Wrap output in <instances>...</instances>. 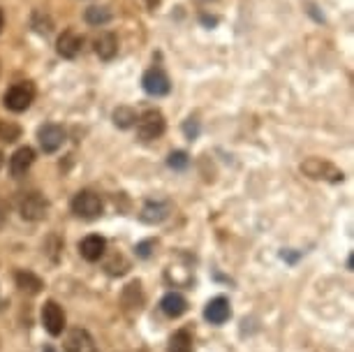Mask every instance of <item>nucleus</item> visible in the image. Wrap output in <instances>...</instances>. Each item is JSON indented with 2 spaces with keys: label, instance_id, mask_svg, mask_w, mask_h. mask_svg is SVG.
Here are the masks:
<instances>
[{
  "label": "nucleus",
  "instance_id": "9b49d317",
  "mask_svg": "<svg viewBox=\"0 0 354 352\" xmlns=\"http://www.w3.org/2000/svg\"><path fill=\"white\" fill-rule=\"evenodd\" d=\"M230 313H232V308H230V302H227L225 297L213 299V302L206 304V308H204V317L209 322H213V324L227 322V320H230Z\"/></svg>",
  "mask_w": 354,
  "mask_h": 352
},
{
  "label": "nucleus",
  "instance_id": "423d86ee",
  "mask_svg": "<svg viewBox=\"0 0 354 352\" xmlns=\"http://www.w3.org/2000/svg\"><path fill=\"white\" fill-rule=\"evenodd\" d=\"M301 169L310 178H329V181H343V172H338L331 163L319 160V158H308V160L301 165Z\"/></svg>",
  "mask_w": 354,
  "mask_h": 352
},
{
  "label": "nucleus",
  "instance_id": "dca6fc26",
  "mask_svg": "<svg viewBox=\"0 0 354 352\" xmlns=\"http://www.w3.org/2000/svg\"><path fill=\"white\" fill-rule=\"evenodd\" d=\"M95 54L102 58V61H111V58L118 54V39L113 33H100L95 39Z\"/></svg>",
  "mask_w": 354,
  "mask_h": 352
},
{
  "label": "nucleus",
  "instance_id": "2eb2a0df",
  "mask_svg": "<svg viewBox=\"0 0 354 352\" xmlns=\"http://www.w3.org/2000/svg\"><path fill=\"white\" fill-rule=\"evenodd\" d=\"M160 308H162V313L169 317H181L185 311H188V302H185V297L178 295V292H169V295L162 297Z\"/></svg>",
  "mask_w": 354,
  "mask_h": 352
},
{
  "label": "nucleus",
  "instance_id": "c756f323",
  "mask_svg": "<svg viewBox=\"0 0 354 352\" xmlns=\"http://www.w3.org/2000/svg\"><path fill=\"white\" fill-rule=\"evenodd\" d=\"M0 167H3V154H0Z\"/></svg>",
  "mask_w": 354,
  "mask_h": 352
},
{
  "label": "nucleus",
  "instance_id": "f3484780",
  "mask_svg": "<svg viewBox=\"0 0 354 352\" xmlns=\"http://www.w3.org/2000/svg\"><path fill=\"white\" fill-rule=\"evenodd\" d=\"M15 281H17V288L21 292H28V295H37V292H42V288H44L42 278L35 276L32 271H26V269L17 271Z\"/></svg>",
  "mask_w": 354,
  "mask_h": 352
},
{
  "label": "nucleus",
  "instance_id": "9d476101",
  "mask_svg": "<svg viewBox=\"0 0 354 352\" xmlns=\"http://www.w3.org/2000/svg\"><path fill=\"white\" fill-rule=\"evenodd\" d=\"M104 248H106V241L100 234L86 237L84 241L79 243V253H82L84 260H88V262H97L100 257L104 255Z\"/></svg>",
  "mask_w": 354,
  "mask_h": 352
},
{
  "label": "nucleus",
  "instance_id": "6e6552de",
  "mask_svg": "<svg viewBox=\"0 0 354 352\" xmlns=\"http://www.w3.org/2000/svg\"><path fill=\"white\" fill-rule=\"evenodd\" d=\"M142 84H144V91L149 93V95H156V98L167 95L169 89H171L169 77H167L165 70H160V68H153V70L146 72L144 79H142Z\"/></svg>",
  "mask_w": 354,
  "mask_h": 352
},
{
  "label": "nucleus",
  "instance_id": "1a4fd4ad",
  "mask_svg": "<svg viewBox=\"0 0 354 352\" xmlns=\"http://www.w3.org/2000/svg\"><path fill=\"white\" fill-rule=\"evenodd\" d=\"M82 46H84V37L75 30H65L63 35L58 37V54L63 58H77Z\"/></svg>",
  "mask_w": 354,
  "mask_h": 352
},
{
  "label": "nucleus",
  "instance_id": "a211bd4d",
  "mask_svg": "<svg viewBox=\"0 0 354 352\" xmlns=\"http://www.w3.org/2000/svg\"><path fill=\"white\" fill-rule=\"evenodd\" d=\"M144 306V292H142V283L135 281L130 283L128 288H125L123 292V308L125 311H135V313H139Z\"/></svg>",
  "mask_w": 354,
  "mask_h": 352
},
{
  "label": "nucleus",
  "instance_id": "c85d7f7f",
  "mask_svg": "<svg viewBox=\"0 0 354 352\" xmlns=\"http://www.w3.org/2000/svg\"><path fill=\"white\" fill-rule=\"evenodd\" d=\"M44 352H53V350L49 348V345H46V348H44Z\"/></svg>",
  "mask_w": 354,
  "mask_h": 352
},
{
  "label": "nucleus",
  "instance_id": "0eeeda50",
  "mask_svg": "<svg viewBox=\"0 0 354 352\" xmlns=\"http://www.w3.org/2000/svg\"><path fill=\"white\" fill-rule=\"evenodd\" d=\"M42 322L44 329L49 331L51 336H61L65 329V313L63 308L58 306L56 302H46L42 308Z\"/></svg>",
  "mask_w": 354,
  "mask_h": 352
},
{
  "label": "nucleus",
  "instance_id": "ddd939ff",
  "mask_svg": "<svg viewBox=\"0 0 354 352\" xmlns=\"http://www.w3.org/2000/svg\"><path fill=\"white\" fill-rule=\"evenodd\" d=\"M35 163V151L30 146H24L19 149L10 160V169H12V176H24L26 172L30 169V165Z\"/></svg>",
  "mask_w": 354,
  "mask_h": 352
},
{
  "label": "nucleus",
  "instance_id": "412c9836",
  "mask_svg": "<svg viewBox=\"0 0 354 352\" xmlns=\"http://www.w3.org/2000/svg\"><path fill=\"white\" fill-rule=\"evenodd\" d=\"M111 19V12L106 8H88L86 10V21L91 26H104Z\"/></svg>",
  "mask_w": 354,
  "mask_h": 352
},
{
  "label": "nucleus",
  "instance_id": "4be33fe9",
  "mask_svg": "<svg viewBox=\"0 0 354 352\" xmlns=\"http://www.w3.org/2000/svg\"><path fill=\"white\" fill-rule=\"evenodd\" d=\"M21 137V128L12 121H0V139L3 142H17Z\"/></svg>",
  "mask_w": 354,
  "mask_h": 352
},
{
  "label": "nucleus",
  "instance_id": "f257e3e1",
  "mask_svg": "<svg viewBox=\"0 0 354 352\" xmlns=\"http://www.w3.org/2000/svg\"><path fill=\"white\" fill-rule=\"evenodd\" d=\"M32 100H35V86H32L30 82H19L5 93L3 102L10 111H17L19 114V111H26L30 107Z\"/></svg>",
  "mask_w": 354,
  "mask_h": 352
},
{
  "label": "nucleus",
  "instance_id": "a878e982",
  "mask_svg": "<svg viewBox=\"0 0 354 352\" xmlns=\"http://www.w3.org/2000/svg\"><path fill=\"white\" fill-rule=\"evenodd\" d=\"M153 246H156V241H144V243H139V246H137V255H139V257H149V255H151V250H149V248H153Z\"/></svg>",
  "mask_w": 354,
  "mask_h": 352
},
{
  "label": "nucleus",
  "instance_id": "6ab92c4d",
  "mask_svg": "<svg viewBox=\"0 0 354 352\" xmlns=\"http://www.w3.org/2000/svg\"><path fill=\"white\" fill-rule=\"evenodd\" d=\"M169 352H192V336L188 329L176 331L169 338Z\"/></svg>",
  "mask_w": 354,
  "mask_h": 352
},
{
  "label": "nucleus",
  "instance_id": "20e7f679",
  "mask_svg": "<svg viewBox=\"0 0 354 352\" xmlns=\"http://www.w3.org/2000/svg\"><path fill=\"white\" fill-rule=\"evenodd\" d=\"M165 132V116L160 111H146L142 118H137V135L142 142H153Z\"/></svg>",
  "mask_w": 354,
  "mask_h": 352
},
{
  "label": "nucleus",
  "instance_id": "b1692460",
  "mask_svg": "<svg viewBox=\"0 0 354 352\" xmlns=\"http://www.w3.org/2000/svg\"><path fill=\"white\" fill-rule=\"evenodd\" d=\"M167 165H169L171 169H185L190 165V158L185 151H174V154L167 158Z\"/></svg>",
  "mask_w": 354,
  "mask_h": 352
},
{
  "label": "nucleus",
  "instance_id": "4468645a",
  "mask_svg": "<svg viewBox=\"0 0 354 352\" xmlns=\"http://www.w3.org/2000/svg\"><path fill=\"white\" fill-rule=\"evenodd\" d=\"M169 211H171L169 202H146L139 218L149 225H156V223H162L165 218L169 216Z\"/></svg>",
  "mask_w": 354,
  "mask_h": 352
},
{
  "label": "nucleus",
  "instance_id": "5701e85b",
  "mask_svg": "<svg viewBox=\"0 0 354 352\" xmlns=\"http://www.w3.org/2000/svg\"><path fill=\"white\" fill-rule=\"evenodd\" d=\"M32 28H35L39 35H49L53 24H51L49 17L42 15V12H35V15H32Z\"/></svg>",
  "mask_w": 354,
  "mask_h": 352
},
{
  "label": "nucleus",
  "instance_id": "aec40b11",
  "mask_svg": "<svg viewBox=\"0 0 354 352\" xmlns=\"http://www.w3.org/2000/svg\"><path fill=\"white\" fill-rule=\"evenodd\" d=\"M113 123H116V128L128 130L132 125H137V111L132 107H118L113 111Z\"/></svg>",
  "mask_w": 354,
  "mask_h": 352
},
{
  "label": "nucleus",
  "instance_id": "39448f33",
  "mask_svg": "<svg viewBox=\"0 0 354 352\" xmlns=\"http://www.w3.org/2000/svg\"><path fill=\"white\" fill-rule=\"evenodd\" d=\"M37 139L44 154H56L65 142V130L56 123H46L37 130Z\"/></svg>",
  "mask_w": 354,
  "mask_h": 352
},
{
  "label": "nucleus",
  "instance_id": "7ed1b4c3",
  "mask_svg": "<svg viewBox=\"0 0 354 352\" xmlns=\"http://www.w3.org/2000/svg\"><path fill=\"white\" fill-rule=\"evenodd\" d=\"M46 211H49V202L39 195V192H26V195L19 199V214L26 221H42L46 216Z\"/></svg>",
  "mask_w": 354,
  "mask_h": 352
},
{
  "label": "nucleus",
  "instance_id": "cd10ccee",
  "mask_svg": "<svg viewBox=\"0 0 354 352\" xmlns=\"http://www.w3.org/2000/svg\"><path fill=\"white\" fill-rule=\"evenodd\" d=\"M158 3H160V0H149V5H151V8H156Z\"/></svg>",
  "mask_w": 354,
  "mask_h": 352
},
{
  "label": "nucleus",
  "instance_id": "393cba45",
  "mask_svg": "<svg viewBox=\"0 0 354 352\" xmlns=\"http://www.w3.org/2000/svg\"><path fill=\"white\" fill-rule=\"evenodd\" d=\"M183 132H185V137L190 139H197V135H199V123H197V118H188V121L183 123Z\"/></svg>",
  "mask_w": 354,
  "mask_h": 352
},
{
  "label": "nucleus",
  "instance_id": "f8f14e48",
  "mask_svg": "<svg viewBox=\"0 0 354 352\" xmlns=\"http://www.w3.org/2000/svg\"><path fill=\"white\" fill-rule=\"evenodd\" d=\"M65 352H97L95 343L88 331L84 329H72L68 336V343H65Z\"/></svg>",
  "mask_w": 354,
  "mask_h": 352
},
{
  "label": "nucleus",
  "instance_id": "bb28decb",
  "mask_svg": "<svg viewBox=\"0 0 354 352\" xmlns=\"http://www.w3.org/2000/svg\"><path fill=\"white\" fill-rule=\"evenodd\" d=\"M3 26H5V17H3V12H0V30H3Z\"/></svg>",
  "mask_w": 354,
  "mask_h": 352
},
{
  "label": "nucleus",
  "instance_id": "f03ea898",
  "mask_svg": "<svg viewBox=\"0 0 354 352\" xmlns=\"http://www.w3.org/2000/svg\"><path fill=\"white\" fill-rule=\"evenodd\" d=\"M72 211H75L79 218H84V221H93V218H97L102 214V199H100L95 192L84 190L72 199Z\"/></svg>",
  "mask_w": 354,
  "mask_h": 352
}]
</instances>
